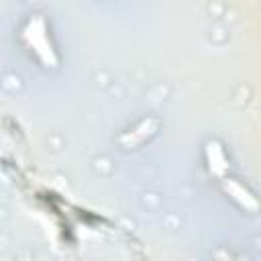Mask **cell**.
I'll return each instance as SVG.
<instances>
[{"label": "cell", "instance_id": "cell-1", "mask_svg": "<svg viewBox=\"0 0 261 261\" xmlns=\"http://www.w3.org/2000/svg\"><path fill=\"white\" fill-rule=\"evenodd\" d=\"M22 39L27 43V47L37 55V59L45 65V67H57L59 59H57V53L49 41V35H47V24H45V18L43 16H31L22 29Z\"/></svg>", "mask_w": 261, "mask_h": 261}, {"label": "cell", "instance_id": "cell-2", "mask_svg": "<svg viewBox=\"0 0 261 261\" xmlns=\"http://www.w3.org/2000/svg\"><path fill=\"white\" fill-rule=\"evenodd\" d=\"M222 188H224V192L243 208V210H247V212H257L259 208H261V204H259V200L243 186V184H239L237 179H230V177H222Z\"/></svg>", "mask_w": 261, "mask_h": 261}, {"label": "cell", "instance_id": "cell-3", "mask_svg": "<svg viewBox=\"0 0 261 261\" xmlns=\"http://www.w3.org/2000/svg\"><path fill=\"white\" fill-rule=\"evenodd\" d=\"M157 126H159V122H157L155 118H145V120H141L133 130H128V133H124V135L120 137V145L126 147V149H135V147H139L141 143H145L149 137H153L155 130H157Z\"/></svg>", "mask_w": 261, "mask_h": 261}, {"label": "cell", "instance_id": "cell-4", "mask_svg": "<svg viewBox=\"0 0 261 261\" xmlns=\"http://www.w3.org/2000/svg\"><path fill=\"white\" fill-rule=\"evenodd\" d=\"M204 153H206V161H208L210 173L222 179L226 175V169H228V159L224 155L222 145L218 141H208L206 147H204Z\"/></svg>", "mask_w": 261, "mask_h": 261}]
</instances>
